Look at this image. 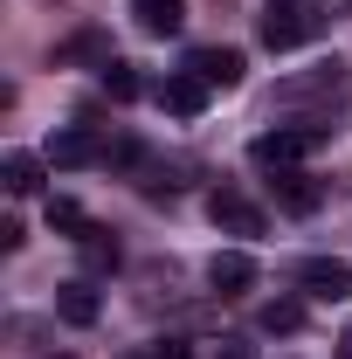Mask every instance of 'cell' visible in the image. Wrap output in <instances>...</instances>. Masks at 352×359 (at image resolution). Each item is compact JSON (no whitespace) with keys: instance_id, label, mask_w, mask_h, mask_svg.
I'll use <instances>...</instances> for the list:
<instances>
[{"instance_id":"cell-3","label":"cell","mask_w":352,"mask_h":359,"mask_svg":"<svg viewBox=\"0 0 352 359\" xmlns=\"http://www.w3.org/2000/svg\"><path fill=\"white\" fill-rule=\"evenodd\" d=\"M325 138H332V125H276V132L249 138V159H256L263 173H283V166H297L304 152H318Z\"/></svg>"},{"instance_id":"cell-16","label":"cell","mask_w":352,"mask_h":359,"mask_svg":"<svg viewBox=\"0 0 352 359\" xmlns=\"http://www.w3.org/2000/svg\"><path fill=\"white\" fill-rule=\"evenodd\" d=\"M48 228H62V235L76 242V235H83V228H90V215H83V208H76V201H69V194H48Z\"/></svg>"},{"instance_id":"cell-6","label":"cell","mask_w":352,"mask_h":359,"mask_svg":"<svg viewBox=\"0 0 352 359\" xmlns=\"http://www.w3.org/2000/svg\"><path fill=\"white\" fill-rule=\"evenodd\" d=\"M48 166H97V159H111V145L90 132V125H69V132H55L48 138V152H42Z\"/></svg>"},{"instance_id":"cell-21","label":"cell","mask_w":352,"mask_h":359,"mask_svg":"<svg viewBox=\"0 0 352 359\" xmlns=\"http://www.w3.org/2000/svg\"><path fill=\"white\" fill-rule=\"evenodd\" d=\"M346 359H352V332H346Z\"/></svg>"},{"instance_id":"cell-12","label":"cell","mask_w":352,"mask_h":359,"mask_svg":"<svg viewBox=\"0 0 352 359\" xmlns=\"http://www.w3.org/2000/svg\"><path fill=\"white\" fill-rule=\"evenodd\" d=\"M132 14L145 35H180L187 28V0H132Z\"/></svg>"},{"instance_id":"cell-15","label":"cell","mask_w":352,"mask_h":359,"mask_svg":"<svg viewBox=\"0 0 352 359\" xmlns=\"http://www.w3.org/2000/svg\"><path fill=\"white\" fill-rule=\"evenodd\" d=\"M138 90H145V83H138V69H132V62H118V55H111V62H104V97H111V104H132Z\"/></svg>"},{"instance_id":"cell-4","label":"cell","mask_w":352,"mask_h":359,"mask_svg":"<svg viewBox=\"0 0 352 359\" xmlns=\"http://www.w3.org/2000/svg\"><path fill=\"white\" fill-rule=\"evenodd\" d=\"M290 276H297V290H304V297H318V304L352 297V263H346V256H304Z\"/></svg>"},{"instance_id":"cell-2","label":"cell","mask_w":352,"mask_h":359,"mask_svg":"<svg viewBox=\"0 0 352 359\" xmlns=\"http://www.w3.org/2000/svg\"><path fill=\"white\" fill-rule=\"evenodd\" d=\"M332 28V14L318 7V0H269V14L256 21V35H263V48H304V42H318Z\"/></svg>"},{"instance_id":"cell-13","label":"cell","mask_w":352,"mask_h":359,"mask_svg":"<svg viewBox=\"0 0 352 359\" xmlns=\"http://www.w3.org/2000/svg\"><path fill=\"white\" fill-rule=\"evenodd\" d=\"M42 166H48V159H35V152H7V159H0L7 194H35V187H42Z\"/></svg>"},{"instance_id":"cell-18","label":"cell","mask_w":352,"mask_h":359,"mask_svg":"<svg viewBox=\"0 0 352 359\" xmlns=\"http://www.w3.org/2000/svg\"><path fill=\"white\" fill-rule=\"evenodd\" d=\"M62 55H97V62H111V42H104L97 28H83V35H69V42H62Z\"/></svg>"},{"instance_id":"cell-22","label":"cell","mask_w":352,"mask_h":359,"mask_svg":"<svg viewBox=\"0 0 352 359\" xmlns=\"http://www.w3.org/2000/svg\"><path fill=\"white\" fill-rule=\"evenodd\" d=\"M125 359H152V353H125Z\"/></svg>"},{"instance_id":"cell-17","label":"cell","mask_w":352,"mask_h":359,"mask_svg":"<svg viewBox=\"0 0 352 359\" xmlns=\"http://www.w3.org/2000/svg\"><path fill=\"white\" fill-rule=\"evenodd\" d=\"M297 325H304V304H290V297L263 304V332H297Z\"/></svg>"},{"instance_id":"cell-8","label":"cell","mask_w":352,"mask_h":359,"mask_svg":"<svg viewBox=\"0 0 352 359\" xmlns=\"http://www.w3.org/2000/svg\"><path fill=\"white\" fill-rule=\"evenodd\" d=\"M187 69H194L208 90H235V83H242V48H194Z\"/></svg>"},{"instance_id":"cell-10","label":"cell","mask_w":352,"mask_h":359,"mask_svg":"<svg viewBox=\"0 0 352 359\" xmlns=\"http://www.w3.org/2000/svg\"><path fill=\"white\" fill-rule=\"evenodd\" d=\"M159 111H173V118H201V111H208V83H201L194 69L166 76V83H159Z\"/></svg>"},{"instance_id":"cell-1","label":"cell","mask_w":352,"mask_h":359,"mask_svg":"<svg viewBox=\"0 0 352 359\" xmlns=\"http://www.w3.org/2000/svg\"><path fill=\"white\" fill-rule=\"evenodd\" d=\"M346 97H352V69H346V62H318V69H297V76H283L269 104H283V111L311 104L318 118H332V111H339Z\"/></svg>"},{"instance_id":"cell-5","label":"cell","mask_w":352,"mask_h":359,"mask_svg":"<svg viewBox=\"0 0 352 359\" xmlns=\"http://www.w3.org/2000/svg\"><path fill=\"white\" fill-rule=\"evenodd\" d=\"M269 194H276L283 215H318V208H325V180L304 173V166H283V173L269 180Z\"/></svg>"},{"instance_id":"cell-11","label":"cell","mask_w":352,"mask_h":359,"mask_svg":"<svg viewBox=\"0 0 352 359\" xmlns=\"http://www.w3.org/2000/svg\"><path fill=\"white\" fill-rule=\"evenodd\" d=\"M97 311H104V304H97V290H90L83 276H76V283H55V318H62V325H97Z\"/></svg>"},{"instance_id":"cell-9","label":"cell","mask_w":352,"mask_h":359,"mask_svg":"<svg viewBox=\"0 0 352 359\" xmlns=\"http://www.w3.org/2000/svg\"><path fill=\"white\" fill-rule=\"evenodd\" d=\"M208 283H215L221 297H242V290L256 283V256H249V249H215V263H208Z\"/></svg>"},{"instance_id":"cell-7","label":"cell","mask_w":352,"mask_h":359,"mask_svg":"<svg viewBox=\"0 0 352 359\" xmlns=\"http://www.w3.org/2000/svg\"><path fill=\"white\" fill-rule=\"evenodd\" d=\"M208 222L228 228V235H263V208L242 201L235 187H215V194H208Z\"/></svg>"},{"instance_id":"cell-14","label":"cell","mask_w":352,"mask_h":359,"mask_svg":"<svg viewBox=\"0 0 352 359\" xmlns=\"http://www.w3.org/2000/svg\"><path fill=\"white\" fill-rule=\"evenodd\" d=\"M76 249H83L90 269H118V256H125V249H118V235H111V228H97V222L76 235Z\"/></svg>"},{"instance_id":"cell-20","label":"cell","mask_w":352,"mask_h":359,"mask_svg":"<svg viewBox=\"0 0 352 359\" xmlns=\"http://www.w3.org/2000/svg\"><path fill=\"white\" fill-rule=\"evenodd\" d=\"M221 359H256V346H242V339H221Z\"/></svg>"},{"instance_id":"cell-19","label":"cell","mask_w":352,"mask_h":359,"mask_svg":"<svg viewBox=\"0 0 352 359\" xmlns=\"http://www.w3.org/2000/svg\"><path fill=\"white\" fill-rule=\"evenodd\" d=\"M152 359H194V353H187V339H159V346H152Z\"/></svg>"}]
</instances>
